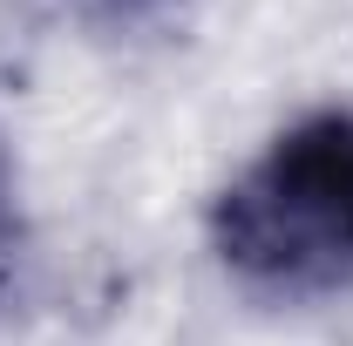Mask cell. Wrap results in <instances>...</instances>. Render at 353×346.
<instances>
[{
    "label": "cell",
    "instance_id": "6da1fadb",
    "mask_svg": "<svg viewBox=\"0 0 353 346\" xmlns=\"http://www.w3.org/2000/svg\"><path fill=\"white\" fill-rule=\"evenodd\" d=\"M211 245L252 292L326 299L353 285V109L279 130L211 204Z\"/></svg>",
    "mask_w": 353,
    "mask_h": 346
},
{
    "label": "cell",
    "instance_id": "7a4b0ae2",
    "mask_svg": "<svg viewBox=\"0 0 353 346\" xmlns=\"http://www.w3.org/2000/svg\"><path fill=\"white\" fill-rule=\"evenodd\" d=\"M14 258H21V211H14V176H7V156H0V285L14 278Z\"/></svg>",
    "mask_w": 353,
    "mask_h": 346
},
{
    "label": "cell",
    "instance_id": "3957f363",
    "mask_svg": "<svg viewBox=\"0 0 353 346\" xmlns=\"http://www.w3.org/2000/svg\"><path fill=\"white\" fill-rule=\"evenodd\" d=\"M88 14H109V21H123V14H143V7H157V0H75Z\"/></svg>",
    "mask_w": 353,
    "mask_h": 346
}]
</instances>
